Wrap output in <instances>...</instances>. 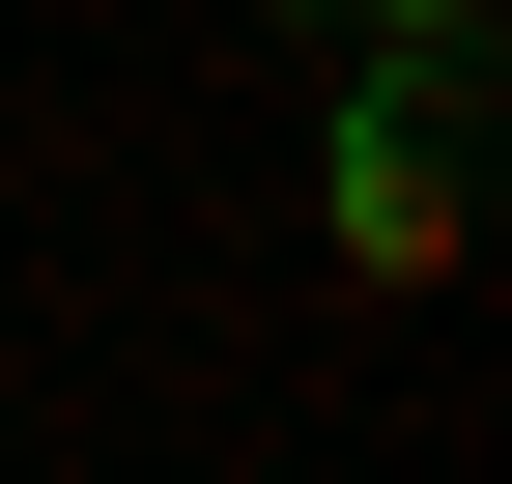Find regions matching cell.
<instances>
[{
  "mask_svg": "<svg viewBox=\"0 0 512 484\" xmlns=\"http://www.w3.org/2000/svg\"><path fill=\"white\" fill-rule=\"evenodd\" d=\"M456 228H484L456 57H370V86H342V285H456Z\"/></svg>",
  "mask_w": 512,
  "mask_h": 484,
  "instance_id": "obj_1",
  "label": "cell"
},
{
  "mask_svg": "<svg viewBox=\"0 0 512 484\" xmlns=\"http://www.w3.org/2000/svg\"><path fill=\"white\" fill-rule=\"evenodd\" d=\"M342 29H370V57H484V0H342Z\"/></svg>",
  "mask_w": 512,
  "mask_h": 484,
  "instance_id": "obj_2",
  "label": "cell"
}]
</instances>
